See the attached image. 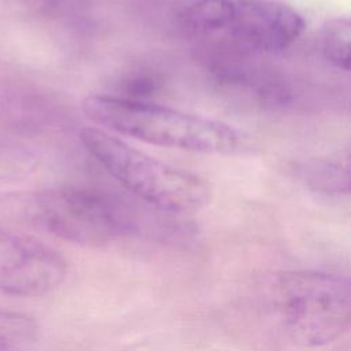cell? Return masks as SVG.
Segmentation results:
<instances>
[{"label": "cell", "mask_w": 351, "mask_h": 351, "mask_svg": "<svg viewBox=\"0 0 351 351\" xmlns=\"http://www.w3.org/2000/svg\"><path fill=\"white\" fill-rule=\"evenodd\" d=\"M33 218L49 233L81 245L100 247L141 232V215L125 200L101 191L64 185L38 192Z\"/></svg>", "instance_id": "277c9868"}, {"label": "cell", "mask_w": 351, "mask_h": 351, "mask_svg": "<svg viewBox=\"0 0 351 351\" xmlns=\"http://www.w3.org/2000/svg\"><path fill=\"white\" fill-rule=\"evenodd\" d=\"M267 295L285 335L298 346H326L350 326L347 276L319 270L281 271L270 278Z\"/></svg>", "instance_id": "3957f363"}, {"label": "cell", "mask_w": 351, "mask_h": 351, "mask_svg": "<svg viewBox=\"0 0 351 351\" xmlns=\"http://www.w3.org/2000/svg\"><path fill=\"white\" fill-rule=\"evenodd\" d=\"M351 23L347 16H336L325 22L319 34V47L324 59L333 67L350 70Z\"/></svg>", "instance_id": "9c48e42d"}, {"label": "cell", "mask_w": 351, "mask_h": 351, "mask_svg": "<svg viewBox=\"0 0 351 351\" xmlns=\"http://www.w3.org/2000/svg\"><path fill=\"white\" fill-rule=\"evenodd\" d=\"M234 0H145L165 27L182 37L210 36L226 30Z\"/></svg>", "instance_id": "52a82bcc"}, {"label": "cell", "mask_w": 351, "mask_h": 351, "mask_svg": "<svg viewBox=\"0 0 351 351\" xmlns=\"http://www.w3.org/2000/svg\"><path fill=\"white\" fill-rule=\"evenodd\" d=\"M37 339L38 326L32 317L0 308V351H32Z\"/></svg>", "instance_id": "30bf717a"}, {"label": "cell", "mask_w": 351, "mask_h": 351, "mask_svg": "<svg viewBox=\"0 0 351 351\" xmlns=\"http://www.w3.org/2000/svg\"><path fill=\"white\" fill-rule=\"evenodd\" d=\"M300 180L313 191L325 195H348L350 192V154L348 149L336 151L311 160L299 169Z\"/></svg>", "instance_id": "ba28073f"}, {"label": "cell", "mask_w": 351, "mask_h": 351, "mask_svg": "<svg viewBox=\"0 0 351 351\" xmlns=\"http://www.w3.org/2000/svg\"><path fill=\"white\" fill-rule=\"evenodd\" d=\"M47 18L63 23H78L88 16L90 0H30Z\"/></svg>", "instance_id": "8fae6325"}, {"label": "cell", "mask_w": 351, "mask_h": 351, "mask_svg": "<svg viewBox=\"0 0 351 351\" xmlns=\"http://www.w3.org/2000/svg\"><path fill=\"white\" fill-rule=\"evenodd\" d=\"M86 152L128 192L165 215H186L211 199L208 182L197 174L158 160L100 128H85Z\"/></svg>", "instance_id": "7a4b0ae2"}, {"label": "cell", "mask_w": 351, "mask_h": 351, "mask_svg": "<svg viewBox=\"0 0 351 351\" xmlns=\"http://www.w3.org/2000/svg\"><path fill=\"white\" fill-rule=\"evenodd\" d=\"M306 22L292 7L274 0H234L225 32L234 45L252 52L284 51L303 33Z\"/></svg>", "instance_id": "8992f818"}, {"label": "cell", "mask_w": 351, "mask_h": 351, "mask_svg": "<svg viewBox=\"0 0 351 351\" xmlns=\"http://www.w3.org/2000/svg\"><path fill=\"white\" fill-rule=\"evenodd\" d=\"M82 111L103 130L152 145L221 155L244 154L251 148L248 136L229 123L149 101L90 95L84 99Z\"/></svg>", "instance_id": "6da1fadb"}, {"label": "cell", "mask_w": 351, "mask_h": 351, "mask_svg": "<svg viewBox=\"0 0 351 351\" xmlns=\"http://www.w3.org/2000/svg\"><path fill=\"white\" fill-rule=\"evenodd\" d=\"M66 277V262L49 245L22 234L0 230V292L40 296Z\"/></svg>", "instance_id": "5b68a950"}]
</instances>
